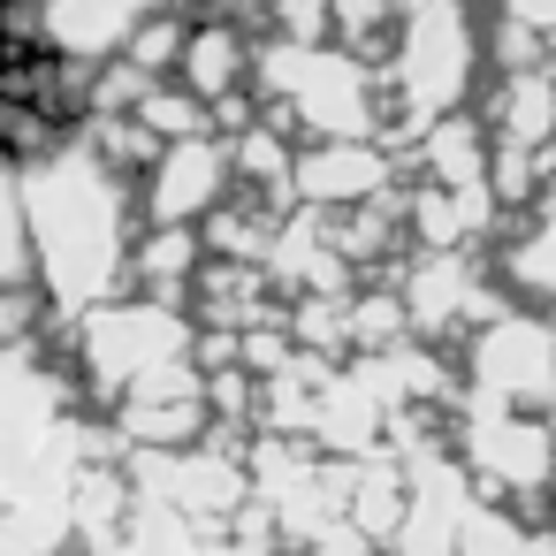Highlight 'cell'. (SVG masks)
Returning a JSON list of instances; mask_svg holds the SVG:
<instances>
[{
    "instance_id": "cell-1",
    "label": "cell",
    "mask_w": 556,
    "mask_h": 556,
    "mask_svg": "<svg viewBox=\"0 0 556 556\" xmlns=\"http://www.w3.org/2000/svg\"><path fill=\"white\" fill-rule=\"evenodd\" d=\"M24 229H31V260L47 267L62 305H92L108 290V275L123 260V199H115L100 161L54 153L47 168H31L24 176Z\"/></svg>"
},
{
    "instance_id": "cell-2",
    "label": "cell",
    "mask_w": 556,
    "mask_h": 556,
    "mask_svg": "<svg viewBox=\"0 0 556 556\" xmlns=\"http://www.w3.org/2000/svg\"><path fill=\"white\" fill-rule=\"evenodd\" d=\"M146 9L153 0H39V47L62 62H100V54L130 47Z\"/></svg>"
},
{
    "instance_id": "cell-3",
    "label": "cell",
    "mask_w": 556,
    "mask_h": 556,
    "mask_svg": "<svg viewBox=\"0 0 556 556\" xmlns=\"http://www.w3.org/2000/svg\"><path fill=\"white\" fill-rule=\"evenodd\" d=\"M161 176H168V184H153V206H161V214H191L199 199H214L222 153H206V146H176Z\"/></svg>"
},
{
    "instance_id": "cell-4",
    "label": "cell",
    "mask_w": 556,
    "mask_h": 556,
    "mask_svg": "<svg viewBox=\"0 0 556 556\" xmlns=\"http://www.w3.org/2000/svg\"><path fill=\"white\" fill-rule=\"evenodd\" d=\"M31 275V229H24V176L0 168V290Z\"/></svg>"
},
{
    "instance_id": "cell-5",
    "label": "cell",
    "mask_w": 556,
    "mask_h": 556,
    "mask_svg": "<svg viewBox=\"0 0 556 556\" xmlns=\"http://www.w3.org/2000/svg\"><path fill=\"white\" fill-rule=\"evenodd\" d=\"M229 77V39H191V85H222Z\"/></svg>"
}]
</instances>
